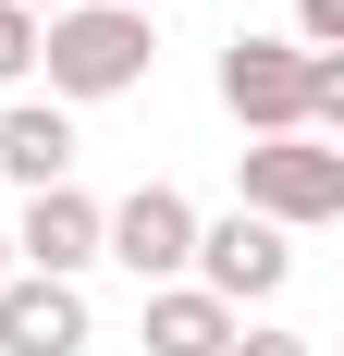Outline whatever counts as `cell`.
I'll return each instance as SVG.
<instances>
[{"label": "cell", "mask_w": 344, "mask_h": 356, "mask_svg": "<svg viewBox=\"0 0 344 356\" xmlns=\"http://www.w3.org/2000/svg\"><path fill=\"white\" fill-rule=\"evenodd\" d=\"M295 49H320V62H344V0H295Z\"/></svg>", "instance_id": "cell-11"}, {"label": "cell", "mask_w": 344, "mask_h": 356, "mask_svg": "<svg viewBox=\"0 0 344 356\" xmlns=\"http://www.w3.org/2000/svg\"><path fill=\"white\" fill-rule=\"evenodd\" d=\"M221 111L258 136H308V49L295 37H221Z\"/></svg>", "instance_id": "cell-3"}, {"label": "cell", "mask_w": 344, "mask_h": 356, "mask_svg": "<svg viewBox=\"0 0 344 356\" xmlns=\"http://www.w3.org/2000/svg\"><path fill=\"white\" fill-rule=\"evenodd\" d=\"M221 356H320V344H308V332H234Z\"/></svg>", "instance_id": "cell-12"}, {"label": "cell", "mask_w": 344, "mask_h": 356, "mask_svg": "<svg viewBox=\"0 0 344 356\" xmlns=\"http://www.w3.org/2000/svg\"><path fill=\"white\" fill-rule=\"evenodd\" d=\"M123 13H160V0H123Z\"/></svg>", "instance_id": "cell-14"}, {"label": "cell", "mask_w": 344, "mask_h": 356, "mask_svg": "<svg viewBox=\"0 0 344 356\" xmlns=\"http://www.w3.org/2000/svg\"><path fill=\"white\" fill-rule=\"evenodd\" d=\"M25 74H37V13L0 0V86H25Z\"/></svg>", "instance_id": "cell-10"}, {"label": "cell", "mask_w": 344, "mask_h": 356, "mask_svg": "<svg viewBox=\"0 0 344 356\" xmlns=\"http://www.w3.org/2000/svg\"><path fill=\"white\" fill-rule=\"evenodd\" d=\"M37 62H49V99H123V86H148V13L74 0L37 25Z\"/></svg>", "instance_id": "cell-1"}, {"label": "cell", "mask_w": 344, "mask_h": 356, "mask_svg": "<svg viewBox=\"0 0 344 356\" xmlns=\"http://www.w3.org/2000/svg\"><path fill=\"white\" fill-rule=\"evenodd\" d=\"M0 172L25 184V197L74 184V111H62V99H25V111H0Z\"/></svg>", "instance_id": "cell-8"}, {"label": "cell", "mask_w": 344, "mask_h": 356, "mask_svg": "<svg viewBox=\"0 0 344 356\" xmlns=\"http://www.w3.org/2000/svg\"><path fill=\"white\" fill-rule=\"evenodd\" d=\"M99 258H123L136 283H172V270L197 258V209H185V184H136L123 209H99Z\"/></svg>", "instance_id": "cell-4"}, {"label": "cell", "mask_w": 344, "mask_h": 356, "mask_svg": "<svg viewBox=\"0 0 344 356\" xmlns=\"http://www.w3.org/2000/svg\"><path fill=\"white\" fill-rule=\"evenodd\" d=\"M234 172H246V221H271V234L344 221V147H320V136H258V147H234Z\"/></svg>", "instance_id": "cell-2"}, {"label": "cell", "mask_w": 344, "mask_h": 356, "mask_svg": "<svg viewBox=\"0 0 344 356\" xmlns=\"http://www.w3.org/2000/svg\"><path fill=\"white\" fill-rule=\"evenodd\" d=\"M13 13H37V25H49V13H74V0H13Z\"/></svg>", "instance_id": "cell-13"}, {"label": "cell", "mask_w": 344, "mask_h": 356, "mask_svg": "<svg viewBox=\"0 0 344 356\" xmlns=\"http://www.w3.org/2000/svg\"><path fill=\"white\" fill-rule=\"evenodd\" d=\"M221 344H234V307L221 295H197V283L148 295V356H221Z\"/></svg>", "instance_id": "cell-9"}, {"label": "cell", "mask_w": 344, "mask_h": 356, "mask_svg": "<svg viewBox=\"0 0 344 356\" xmlns=\"http://www.w3.org/2000/svg\"><path fill=\"white\" fill-rule=\"evenodd\" d=\"M25 283H74L86 258H99V209L74 197V184H49V197H25Z\"/></svg>", "instance_id": "cell-6"}, {"label": "cell", "mask_w": 344, "mask_h": 356, "mask_svg": "<svg viewBox=\"0 0 344 356\" xmlns=\"http://www.w3.org/2000/svg\"><path fill=\"white\" fill-rule=\"evenodd\" d=\"M185 270H197V295H221V307H246V295H283L295 283V246H283L271 221H197V258H185Z\"/></svg>", "instance_id": "cell-5"}, {"label": "cell", "mask_w": 344, "mask_h": 356, "mask_svg": "<svg viewBox=\"0 0 344 356\" xmlns=\"http://www.w3.org/2000/svg\"><path fill=\"white\" fill-rule=\"evenodd\" d=\"M0 356H86V295L74 283H0Z\"/></svg>", "instance_id": "cell-7"}]
</instances>
